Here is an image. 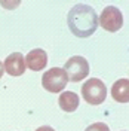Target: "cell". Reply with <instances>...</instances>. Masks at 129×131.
Listing matches in <instances>:
<instances>
[{"label":"cell","mask_w":129,"mask_h":131,"mask_svg":"<svg viewBox=\"0 0 129 131\" xmlns=\"http://www.w3.org/2000/svg\"><path fill=\"white\" fill-rule=\"evenodd\" d=\"M67 24L74 36L89 37L98 28V15L92 6L79 3L70 9L67 15Z\"/></svg>","instance_id":"1"},{"label":"cell","mask_w":129,"mask_h":131,"mask_svg":"<svg viewBox=\"0 0 129 131\" xmlns=\"http://www.w3.org/2000/svg\"><path fill=\"white\" fill-rule=\"evenodd\" d=\"M105 95H107V86L98 78H91L82 86V97L88 104L98 106V104L104 103Z\"/></svg>","instance_id":"2"},{"label":"cell","mask_w":129,"mask_h":131,"mask_svg":"<svg viewBox=\"0 0 129 131\" xmlns=\"http://www.w3.org/2000/svg\"><path fill=\"white\" fill-rule=\"evenodd\" d=\"M67 83H68V78L65 74L64 69H61V67H52L48 72H45L42 76L43 88L48 92H52V94L61 92Z\"/></svg>","instance_id":"3"},{"label":"cell","mask_w":129,"mask_h":131,"mask_svg":"<svg viewBox=\"0 0 129 131\" xmlns=\"http://www.w3.org/2000/svg\"><path fill=\"white\" fill-rule=\"evenodd\" d=\"M64 72L70 82H80L89 74V63L86 58L80 55H74L67 60L64 66Z\"/></svg>","instance_id":"4"},{"label":"cell","mask_w":129,"mask_h":131,"mask_svg":"<svg viewBox=\"0 0 129 131\" xmlns=\"http://www.w3.org/2000/svg\"><path fill=\"white\" fill-rule=\"evenodd\" d=\"M98 25H101L104 30L114 33L120 30L123 25V16L122 12L116 6H107L101 12V16L98 18Z\"/></svg>","instance_id":"5"},{"label":"cell","mask_w":129,"mask_h":131,"mask_svg":"<svg viewBox=\"0 0 129 131\" xmlns=\"http://www.w3.org/2000/svg\"><path fill=\"white\" fill-rule=\"evenodd\" d=\"M5 72L10 76H21V74L25 72V60H24V55L21 52H14L10 54L6 61H5Z\"/></svg>","instance_id":"6"},{"label":"cell","mask_w":129,"mask_h":131,"mask_svg":"<svg viewBox=\"0 0 129 131\" xmlns=\"http://www.w3.org/2000/svg\"><path fill=\"white\" fill-rule=\"evenodd\" d=\"M25 60V66L33 70V72H39V70H43L46 64H48V55L43 49H33L27 54Z\"/></svg>","instance_id":"7"},{"label":"cell","mask_w":129,"mask_h":131,"mask_svg":"<svg viewBox=\"0 0 129 131\" xmlns=\"http://www.w3.org/2000/svg\"><path fill=\"white\" fill-rule=\"evenodd\" d=\"M79 103H80V98H79V95H77L76 92H73V91H65V92H62V94L59 95V98H58L59 107H61L64 112H68V113L74 112V110L79 107Z\"/></svg>","instance_id":"8"},{"label":"cell","mask_w":129,"mask_h":131,"mask_svg":"<svg viewBox=\"0 0 129 131\" xmlns=\"http://www.w3.org/2000/svg\"><path fill=\"white\" fill-rule=\"evenodd\" d=\"M111 97L117 103H128L129 101V81L119 79L111 86Z\"/></svg>","instance_id":"9"},{"label":"cell","mask_w":129,"mask_h":131,"mask_svg":"<svg viewBox=\"0 0 129 131\" xmlns=\"http://www.w3.org/2000/svg\"><path fill=\"white\" fill-rule=\"evenodd\" d=\"M85 131H110V128L104 122H95V124H92V125H89Z\"/></svg>","instance_id":"10"},{"label":"cell","mask_w":129,"mask_h":131,"mask_svg":"<svg viewBox=\"0 0 129 131\" xmlns=\"http://www.w3.org/2000/svg\"><path fill=\"white\" fill-rule=\"evenodd\" d=\"M36 131H55V130H54L52 127H48V125H45V127H39V128H37Z\"/></svg>","instance_id":"11"},{"label":"cell","mask_w":129,"mask_h":131,"mask_svg":"<svg viewBox=\"0 0 129 131\" xmlns=\"http://www.w3.org/2000/svg\"><path fill=\"white\" fill-rule=\"evenodd\" d=\"M3 73H5V67H3V63L0 61V79H2V76H3Z\"/></svg>","instance_id":"12"}]
</instances>
